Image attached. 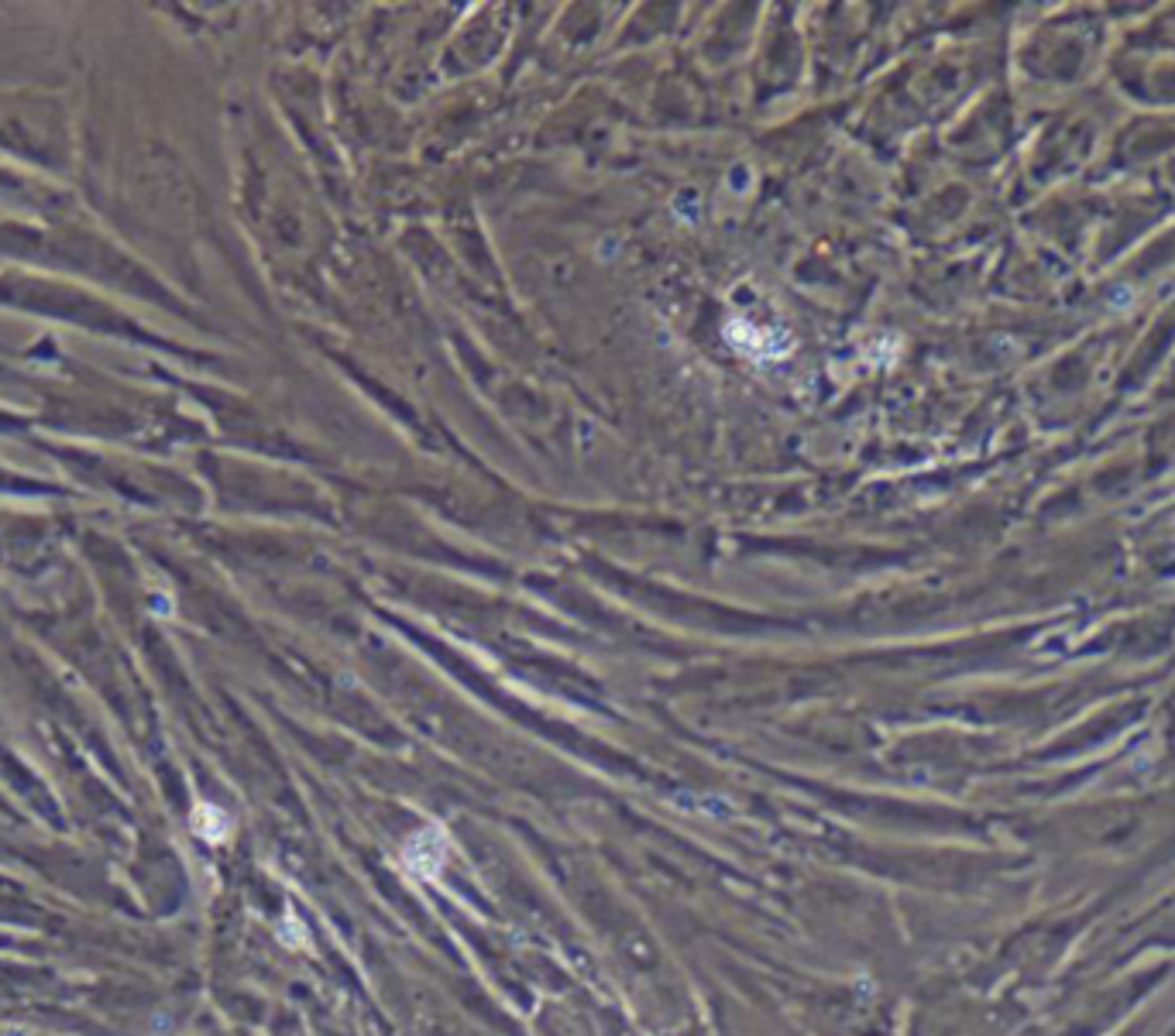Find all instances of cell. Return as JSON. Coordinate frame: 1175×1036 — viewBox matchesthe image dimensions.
Masks as SVG:
<instances>
[{"label":"cell","mask_w":1175,"mask_h":1036,"mask_svg":"<svg viewBox=\"0 0 1175 1036\" xmlns=\"http://www.w3.org/2000/svg\"><path fill=\"white\" fill-rule=\"evenodd\" d=\"M725 333H729V340H732L739 350H746V354H757V357L771 354V357H780V347H777V337H774V333H763V330H757V327H749L746 319H732V323L725 327Z\"/></svg>","instance_id":"2"},{"label":"cell","mask_w":1175,"mask_h":1036,"mask_svg":"<svg viewBox=\"0 0 1175 1036\" xmlns=\"http://www.w3.org/2000/svg\"><path fill=\"white\" fill-rule=\"evenodd\" d=\"M193 830H196L203 841L221 844L230 835V821H227V813L217 810L213 804H200L196 813H193Z\"/></svg>","instance_id":"3"},{"label":"cell","mask_w":1175,"mask_h":1036,"mask_svg":"<svg viewBox=\"0 0 1175 1036\" xmlns=\"http://www.w3.org/2000/svg\"><path fill=\"white\" fill-rule=\"evenodd\" d=\"M447 848H451L447 830L440 824H430L424 830H416V835L402 844V868L410 872L413 879L433 882L440 875L444 862H447Z\"/></svg>","instance_id":"1"}]
</instances>
